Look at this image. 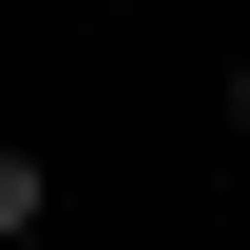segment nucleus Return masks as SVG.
Masks as SVG:
<instances>
[{
    "mask_svg": "<svg viewBox=\"0 0 250 250\" xmlns=\"http://www.w3.org/2000/svg\"><path fill=\"white\" fill-rule=\"evenodd\" d=\"M231 116H250V58H231Z\"/></svg>",
    "mask_w": 250,
    "mask_h": 250,
    "instance_id": "f03ea898",
    "label": "nucleus"
},
{
    "mask_svg": "<svg viewBox=\"0 0 250 250\" xmlns=\"http://www.w3.org/2000/svg\"><path fill=\"white\" fill-rule=\"evenodd\" d=\"M20 231H39V154H0V250H20Z\"/></svg>",
    "mask_w": 250,
    "mask_h": 250,
    "instance_id": "f257e3e1",
    "label": "nucleus"
}]
</instances>
